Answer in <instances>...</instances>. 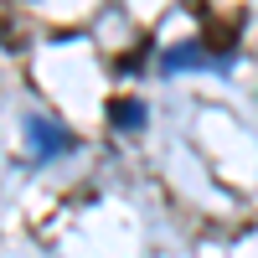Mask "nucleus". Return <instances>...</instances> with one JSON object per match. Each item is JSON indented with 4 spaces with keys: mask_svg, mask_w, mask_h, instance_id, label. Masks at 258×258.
Returning a JSON list of instances; mask_svg holds the SVG:
<instances>
[{
    "mask_svg": "<svg viewBox=\"0 0 258 258\" xmlns=\"http://www.w3.org/2000/svg\"><path fill=\"white\" fill-rule=\"evenodd\" d=\"M31 145L41 150V160H52V155H62V150H73V135L57 129L52 119H31Z\"/></svg>",
    "mask_w": 258,
    "mask_h": 258,
    "instance_id": "nucleus-1",
    "label": "nucleus"
},
{
    "mask_svg": "<svg viewBox=\"0 0 258 258\" xmlns=\"http://www.w3.org/2000/svg\"><path fill=\"white\" fill-rule=\"evenodd\" d=\"M109 119H114V129H140L145 124V103L140 98H114L109 103Z\"/></svg>",
    "mask_w": 258,
    "mask_h": 258,
    "instance_id": "nucleus-2",
    "label": "nucleus"
},
{
    "mask_svg": "<svg viewBox=\"0 0 258 258\" xmlns=\"http://www.w3.org/2000/svg\"><path fill=\"white\" fill-rule=\"evenodd\" d=\"M212 52L207 47H176V52H165V73H181V68H207Z\"/></svg>",
    "mask_w": 258,
    "mask_h": 258,
    "instance_id": "nucleus-3",
    "label": "nucleus"
}]
</instances>
